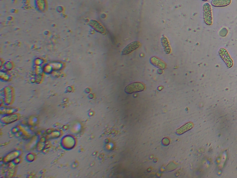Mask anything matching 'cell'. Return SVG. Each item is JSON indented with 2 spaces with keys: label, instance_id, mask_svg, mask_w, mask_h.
Here are the masks:
<instances>
[{
  "label": "cell",
  "instance_id": "obj_1",
  "mask_svg": "<svg viewBox=\"0 0 237 178\" xmlns=\"http://www.w3.org/2000/svg\"><path fill=\"white\" fill-rule=\"evenodd\" d=\"M203 19L207 25H211L212 24V12L211 6L208 3H204L203 5Z\"/></svg>",
  "mask_w": 237,
  "mask_h": 178
},
{
  "label": "cell",
  "instance_id": "obj_2",
  "mask_svg": "<svg viewBox=\"0 0 237 178\" xmlns=\"http://www.w3.org/2000/svg\"><path fill=\"white\" fill-rule=\"evenodd\" d=\"M145 89V86L143 83L140 82H135L131 83L126 86L125 91L128 94L143 91Z\"/></svg>",
  "mask_w": 237,
  "mask_h": 178
},
{
  "label": "cell",
  "instance_id": "obj_3",
  "mask_svg": "<svg viewBox=\"0 0 237 178\" xmlns=\"http://www.w3.org/2000/svg\"><path fill=\"white\" fill-rule=\"evenodd\" d=\"M76 141L72 136L68 135L63 138L61 140V145L63 148L66 149H71L75 147Z\"/></svg>",
  "mask_w": 237,
  "mask_h": 178
},
{
  "label": "cell",
  "instance_id": "obj_4",
  "mask_svg": "<svg viewBox=\"0 0 237 178\" xmlns=\"http://www.w3.org/2000/svg\"><path fill=\"white\" fill-rule=\"evenodd\" d=\"M219 53L220 58L224 61L228 68H231L233 64V62L227 51L224 48H221L219 50Z\"/></svg>",
  "mask_w": 237,
  "mask_h": 178
},
{
  "label": "cell",
  "instance_id": "obj_5",
  "mask_svg": "<svg viewBox=\"0 0 237 178\" xmlns=\"http://www.w3.org/2000/svg\"><path fill=\"white\" fill-rule=\"evenodd\" d=\"M140 44L138 41H133L129 44L122 51L123 55H128L140 48Z\"/></svg>",
  "mask_w": 237,
  "mask_h": 178
},
{
  "label": "cell",
  "instance_id": "obj_6",
  "mask_svg": "<svg viewBox=\"0 0 237 178\" xmlns=\"http://www.w3.org/2000/svg\"><path fill=\"white\" fill-rule=\"evenodd\" d=\"M19 118V115L16 114H9V115H4L2 118H1V122L4 124H10L16 122Z\"/></svg>",
  "mask_w": 237,
  "mask_h": 178
},
{
  "label": "cell",
  "instance_id": "obj_7",
  "mask_svg": "<svg viewBox=\"0 0 237 178\" xmlns=\"http://www.w3.org/2000/svg\"><path fill=\"white\" fill-rule=\"evenodd\" d=\"M21 153V152L20 150H15L10 153L7 154L6 157L3 158V161L5 163H9L13 161L17 157H19Z\"/></svg>",
  "mask_w": 237,
  "mask_h": 178
},
{
  "label": "cell",
  "instance_id": "obj_8",
  "mask_svg": "<svg viewBox=\"0 0 237 178\" xmlns=\"http://www.w3.org/2000/svg\"><path fill=\"white\" fill-rule=\"evenodd\" d=\"M231 0H212L211 5L215 7H223L228 6L231 3Z\"/></svg>",
  "mask_w": 237,
  "mask_h": 178
},
{
  "label": "cell",
  "instance_id": "obj_9",
  "mask_svg": "<svg viewBox=\"0 0 237 178\" xmlns=\"http://www.w3.org/2000/svg\"><path fill=\"white\" fill-rule=\"evenodd\" d=\"M150 62L151 64L156 66V68H159L164 69L166 66L164 62H163L160 59L156 57H151V58Z\"/></svg>",
  "mask_w": 237,
  "mask_h": 178
},
{
  "label": "cell",
  "instance_id": "obj_10",
  "mask_svg": "<svg viewBox=\"0 0 237 178\" xmlns=\"http://www.w3.org/2000/svg\"><path fill=\"white\" fill-rule=\"evenodd\" d=\"M193 125L191 122H189L184 124L183 126H182L181 128H179L176 130V133L177 135H181L182 134L189 131L190 129L193 128Z\"/></svg>",
  "mask_w": 237,
  "mask_h": 178
},
{
  "label": "cell",
  "instance_id": "obj_11",
  "mask_svg": "<svg viewBox=\"0 0 237 178\" xmlns=\"http://www.w3.org/2000/svg\"><path fill=\"white\" fill-rule=\"evenodd\" d=\"M161 41L165 53L168 54H170L171 52V48L170 46L168 40L165 36H162L161 39Z\"/></svg>",
  "mask_w": 237,
  "mask_h": 178
},
{
  "label": "cell",
  "instance_id": "obj_12",
  "mask_svg": "<svg viewBox=\"0 0 237 178\" xmlns=\"http://www.w3.org/2000/svg\"><path fill=\"white\" fill-rule=\"evenodd\" d=\"M12 93V91L10 89H8V91H7V93L5 94V99H4V101L6 104H10L12 103L13 101Z\"/></svg>",
  "mask_w": 237,
  "mask_h": 178
},
{
  "label": "cell",
  "instance_id": "obj_13",
  "mask_svg": "<svg viewBox=\"0 0 237 178\" xmlns=\"http://www.w3.org/2000/svg\"><path fill=\"white\" fill-rule=\"evenodd\" d=\"M17 110L16 109L14 108H7V107H1V113L4 115H9L13 114Z\"/></svg>",
  "mask_w": 237,
  "mask_h": 178
},
{
  "label": "cell",
  "instance_id": "obj_14",
  "mask_svg": "<svg viewBox=\"0 0 237 178\" xmlns=\"http://www.w3.org/2000/svg\"><path fill=\"white\" fill-rule=\"evenodd\" d=\"M82 129V126L81 123L77 122L72 126L71 130L73 133L78 134L81 131Z\"/></svg>",
  "mask_w": 237,
  "mask_h": 178
},
{
  "label": "cell",
  "instance_id": "obj_15",
  "mask_svg": "<svg viewBox=\"0 0 237 178\" xmlns=\"http://www.w3.org/2000/svg\"><path fill=\"white\" fill-rule=\"evenodd\" d=\"M92 21V22H91L93 24L92 27H93L94 29H96V30L101 33L104 32L105 30H104V28L100 23H99L97 21Z\"/></svg>",
  "mask_w": 237,
  "mask_h": 178
},
{
  "label": "cell",
  "instance_id": "obj_16",
  "mask_svg": "<svg viewBox=\"0 0 237 178\" xmlns=\"http://www.w3.org/2000/svg\"><path fill=\"white\" fill-rule=\"evenodd\" d=\"M61 135V133L58 130L52 131L51 134L52 138H58L60 137Z\"/></svg>",
  "mask_w": 237,
  "mask_h": 178
},
{
  "label": "cell",
  "instance_id": "obj_17",
  "mask_svg": "<svg viewBox=\"0 0 237 178\" xmlns=\"http://www.w3.org/2000/svg\"><path fill=\"white\" fill-rule=\"evenodd\" d=\"M26 159L29 162H32L34 161L35 157H34V154H32V153H29L27 155Z\"/></svg>",
  "mask_w": 237,
  "mask_h": 178
},
{
  "label": "cell",
  "instance_id": "obj_18",
  "mask_svg": "<svg viewBox=\"0 0 237 178\" xmlns=\"http://www.w3.org/2000/svg\"><path fill=\"white\" fill-rule=\"evenodd\" d=\"M44 147V141H41L37 145V149L38 150L41 151L43 149Z\"/></svg>",
  "mask_w": 237,
  "mask_h": 178
},
{
  "label": "cell",
  "instance_id": "obj_19",
  "mask_svg": "<svg viewBox=\"0 0 237 178\" xmlns=\"http://www.w3.org/2000/svg\"><path fill=\"white\" fill-rule=\"evenodd\" d=\"M52 70V66H50V65H47V66H45L44 68V71L46 73H50V72H51Z\"/></svg>",
  "mask_w": 237,
  "mask_h": 178
},
{
  "label": "cell",
  "instance_id": "obj_20",
  "mask_svg": "<svg viewBox=\"0 0 237 178\" xmlns=\"http://www.w3.org/2000/svg\"><path fill=\"white\" fill-rule=\"evenodd\" d=\"M37 122H38V118H35V117H33V118L31 119L30 123L32 124H34L37 123Z\"/></svg>",
  "mask_w": 237,
  "mask_h": 178
},
{
  "label": "cell",
  "instance_id": "obj_21",
  "mask_svg": "<svg viewBox=\"0 0 237 178\" xmlns=\"http://www.w3.org/2000/svg\"><path fill=\"white\" fill-rule=\"evenodd\" d=\"M52 66L55 69H59L60 68H61L62 64L59 63L54 64Z\"/></svg>",
  "mask_w": 237,
  "mask_h": 178
},
{
  "label": "cell",
  "instance_id": "obj_22",
  "mask_svg": "<svg viewBox=\"0 0 237 178\" xmlns=\"http://www.w3.org/2000/svg\"><path fill=\"white\" fill-rule=\"evenodd\" d=\"M21 159L20 158L17 157V158L15 159L14 160H13V162L14 164H19L20 162H21Z\"/></svg>",
  "mask_w": 237,
  "mask_h": 178
},
{
  "label": "cell",
  "instance_id": "obj_23",
  "mask_svg": "<svg viewBox=\"0 0 237 178\" xmlns=\"http://www.w3.org/2000/svg\"><path fill=\"white\" fill-rule=\"evenodd\" d=\"M37 70L38 71H37V72L38 74H40V73H41V69L40 68H38L37 69Z\"/></svg>",
  "mask_w": 237,
  "mask_h": 178
},
{
  "label": "cell",
  "instance_id": "obj_24",
  "mask_svg": "<svg viewBox=\"0 0 237 178\" xmlns=\"http://www.w3.org/2000/svg\"><path fill=\"white\" fill-rule=\"evenodd\" d=\"M14 129H15V130H16V128H14ZM17 131H18V130H17ZM17 131H16V130L14 131V132H17Z\"/></svg>",
  "mask_w": 237,
  "mask_h": 178
},
{
  "label": "cell",
  "instance_id": "obj_25",
  "mask_svg": "<svg viewBox=\"0 0 237 178\" xmlns=\"http://www.w3.org/2000/svg\"><path fill=\"white\" fill-rule=\"evenodd\" d=\"M202 1H208V0H202Z\"/></svg>",
  "mask_w": 237,
  "mask_h": 178
}]
</instances>
